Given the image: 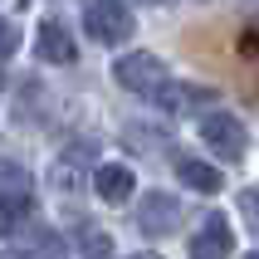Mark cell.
<instances>
[{
	"label": "cell",
	"instance_id": "cell-1",
	"mask_svg": "<svg viewBox=\"0 0 259 259\" xmlns=\"http://www.w3.org/2000/svg\"><path fill=\"white\" fill-rule=\"evenodd\" d=\"M201 142L210 147L220 161H245V152H249L245 122L230 117V113H205V117H201Z\"/></svg>",
	"mask_w": 259,
	"mask_h": 259
},
{
	"label": "cell",
	"instance_id": "cell-2",
	"mask_svg": "<svg viewBox=\"0 0 259 259\" xmlns=\"http://www.w3.org/2000/svg\"><path fill=\"white\" fill-rule=\"evenodd\" d=\"M113 73H117V83H122V88L147 93V98H157L161 88L171 83V78H166V64H161L157 54H122L113 64Z\"/></svg>",
	"mask_w": 259,
	"mask_h": 259
},
{
	"label": "cell",
	"instance_id": "cell-3",
	"mask_svg": "<svg viewBox=\"0 0 259 259\" xmlns=\"http://www.w3.org/2000/svg\"><path fill=\"white\" fill-rule=\"evenodd\" d=\"M83 25H88V34H93L98 44H122L132 34V10L122 5V0H88Z\"/></svg>",
	"mask_w": 259,
	"mask_h": 259
},
{
	"label": "cell",
	"instance_id": "cell-4",
	"mask_svg": "<svg viewBox=\"0 0 259 259\" xmlns=\"http://www.w3.org/2000/svg\"><path fill=\"white\" fill-rule=\"evenodd\" d=\"M137 225L142 235H176L181 230V201L176 196H161V191H147L142 196V210H137Z\"/></svg>",
	"mask_w": 259,
	"mask_h": 259
},
{
	"label": "cell",
	"instance_id": "cell-5",
	"mask_svg": "<svg viewBox=\"0 0 259 259\" xmlns=\"http://www.w3.org/2000/svg\"><path fill=\"white\" fill-rule=\"evenodd\" d=\"M235 254V230L225 215H201V230L191 235V259H230Z\"/></svg>",
	"mask_w": 259,
	"mask_h": 259
},
{
	"label": "cell",
	"instance_id": "cell-6",
	"mask_svg": "<svg viewBox=\"0 0 259 259\" xmlns=\"http://www.w3.org/2000/svg\"><path fill=\"white\" fill-rule=\"evenodd\" d=\"M15 245H20V259H64V235L49 230L44 220H29L15 235Z\"/></svg>",
	"mask_w": 259,
	"mask_h": 259
},
{
	"label": "cell",
	"instance_id": "cell-7",
	"mask_svg": "<svg viewBox=\"0 0 259 259\" xmlns=\"http://www.w3.org/2000/svg\"><path fill=\"white\" fill-rule=\"evenodd\" d=\"M34 49H39L44 64H78V44H73V34L59 20H44L39 25V44Z\"/></svg>",
	"mask_w": 259,
	"mask_h": 259
},
{
	"label": "cell",
	"instance_id": "cell-8",
	"mask_svg": "<svg viewBox=\"0 0 259 259\" xmlns=\"http://www.w3.org/2000/svg\"><path fill=\"white\" fill-rule=\"evenodd\" d=\"M88 181H93V191H98L108 205L132 201V171H127V166H117V161H103V166L88 176Z\"/></svg>",
	"mask_w": 259,
	"mask_h": 259
},
{
	"label": "cell",
	"instance_id": "cell-9",
	"mask_svg": "<svg viewBox=\"0 0 259 259\" xmlns=\"http://www.w3.org/2000/svg\"><path fill=\"white\" fill-rule=\"evenodd\" d=\"M157 103L166 113H196L201 103H215V93H210V88H196V83H166L157 93Z\"/></svg>",
	"mask_w": 259,
	"mask_h": 259
},
{
	"label": "cell",
	"instance_id": "cell-10",
	"mask_svg": "<svg viewBox=\"0 0 259 259\" xmlns=\"http://www.w3.org/2000/svg\"><path fill=\"white\" fill-rule=\"evenodd\" d=\"M176 176H181V181H186L191 191H201V196L220 191V171L210 166V161H196V157H176Z\"/></svg>",
	"mask_w": 259,
	"mask_h": 259
},
{
	"label": "cell",
	"instance_id": "cell-11",
	"mask_svg": "<svg viewBox=\"0 0 259 259\" xmlns=\"http://www.w3.org/2000/svg\"><path fill=\"white\" fill-rule=\"evenodd\" d=\"M34 215V201L29 196H0V235H20Z\"/></svg>",
	"mask_w": 259,
	"mask_h": 259
},
{
	"label": "cell",
	"instance_id": "cell-12",
	"mask_svg": "<svg viewBox=\"0 0 259 259\" xmlns=\"http://www.w3.org/2000/svg\"><path fill=\"white\" fill-rule=\"evenodd\" d=\"M78 254L83 259H113V235L98 225H78Z\"/></svg>",
	"mask_w": 259,
	"mask_h": 259
},
{
	"label": "cell",
	"instance_id": "cell-13",
	"mask_svg": "<svg viewBox=\"0 0 259 259\" xmlns=\"http://www.w3.org/2000/svg\"><path fill=\"white\" fill-rule=\"evenodd\" d=\"M54 186H59V196H78V166L73 161H59L54 166Z\"/></svg>",
	"mask_w": 259,
	"mask_h": 259
},
{
	"label": "cell",
	"instance_id": "cell-14",
	"mask_svg": "<svg viewBox=\"0 0 259 259\" xmlns=\"http://www.w3.org/2000/svg\"><path fill=\"white\" fill-rule=\"evenodd\" d=\"M0 196H29V176L5 166V171H0Z\"/></svg>",
	"mask_w": 259,
	"mask_h": 259
},
{
	"label": "cell",
	"instance_id": "cell-15",
	"mask_svg": "<svg viewBox=\"0 0 259 259\" xmlns=\"http://www.w3.org/2000/svg\"><path fill=\"white\" fill-rule=\"evenodd\" d=\"M240 210H245L249 230H254V240H259V191H254V186H249V191H240Z\"/></svg>",
	"mask_w": 259,
	"mask_h": 259
},
{
	"label": "cell",
	"instance_id": "cell-16",
	"mask_svg": "<svg viewBox=\"0 0 259 259\" xmlns=\"http://www.w3.org/2000/svg\"><path fill=\"white\" fill-rule=\"evenodd\" d=\"M15 44H20V29H15L5 15H0V59H5V54H15Z\"/></svg>",
	"mask_w": 259,
	"mask_h": 259
},
{
	"label": "cell",
	"instance_id": "cell-17",
	"mask_svg": "<svg viewBox=\"0 0 259 259\" xmlns=\"http://www.w3.org/2000/svg\"><path fill=\"white\" fill-rule=\"evenodd\" d=\"M132 259H161V254H132Z\"/></svg>",
	"mask_w": 259,
	"mask_h": 259
},
{
	"label": "cell",
	"instance_id": "cell-18",
	"mask_svg": "<svg viewBox=\"0 0 259 259\" xmlns=\"http://www.w3.org/2000/svg\"><path fill=\"white\" fill-rule=\"evenodd\" d=\"M249 259H259V249H254V254H249Z\"/></svg>",
	"mask_w": 259,
	"mask_h": 259
},
{
	"label": "cell",
	"instance_id": "cell-19",
	"mask_svg": "<svg viewBox=\"0 0 259 259\" xmlns=\"http://www.w3.org/2000/svg\"><path fill=\"white\" fill-rule=\"evenodd\" d=\"M147 5H157V0H147Z\"/></svg>",
	"mask_w": 259,
	"mask_h": 259
}]
</instances>
